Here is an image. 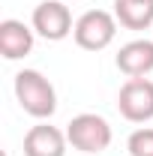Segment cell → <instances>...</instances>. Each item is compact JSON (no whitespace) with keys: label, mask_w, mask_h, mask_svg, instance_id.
I'll use <instances>...</instances> for the list:
<instances>
[{"label":"cell","mask_w":153,"mask_h":156,"mask_svg":"<svg viewBox=\"0 0 153 156\" xmlns=\"http://www.w3.org/2000/svg\"><path fill=\"white\" fill-rule=\"evenodd\" d=\"M117 69L129 78H144L153 72V39H132L120 45L117 51Z\"/></svg>","instance_id":"obj_8"},{"label":"cell","mask_w":153,"mask_h":156,"mask_svg":"<svg viewBox=\"0 0 153 156\" xmlns=\"http://www.w3.org/2000/svg\"><path fill=\"white\" fill-rule=\"evenodd\" d=\"M72 3H78V0H72Z\"/></svg>","instance_id":"obj_11"},{"label":"cell","mask_w":153,"mask_h":156,"mask_svg":"<svg viewBox=\"0 0 153 156\" xmlns=\"http://www.w3.org/2000/svg\"><path fill=\"white\" fill-rule=\"evenodd\" d=\"M30 27L36 30V36L48 39V42H60L75 30V21H72V12L63 0H42L33 9Z\"/></svg>","instance_id":"obj_4"},{"label":"cell","mask_w":153,"mask_h":156,"mask_svg":"<svg viewBox=\"0 0 153 156\" xmlns=\"http://www.w3.org/2000/svg\"><path fill=\"white\" fill-rule=\"evenodd\" d=\"M15 99L36 120H48L57 111V90L39 69H21L15 75Z\"/></svg>","instance_id":"obj_1"},{"label":"cell","mask_w":153,"mask_h":156,"mask_svg":"<svg viewBox=\"0 0 153 156\" xmlns=\"http://www.w3.org/2000/svg\"><path fill=\"white\" fill-rule=\"evenodd\" d=\"M66 147H69L66 132L45 120L30 126L24 135V156H66Z\"/></svg>","instance_id":"obj_6"},{"label":"cell","mask_w":153,"mask_h":156,"mask_svg":"<svg viewBox=\"0 0 153 156\" xmlns=\"http://www.w3.org/2000/svg\"><path fill=\"white\" fill-rule=\"evenodd\" d=\"M129 156H153V129H135L126 138Z\"/></svg>","instance_id":"obj_10"},{"label":"cell","mask_w":153,"mask_h":156,"mask_svg":"<svg viewBox=\"0 0 153 156\" xmlns=\"http://www.w3.org/2000/svg\"><path fill=\"white\" fill-rule=\"evenodd\" d=\"M33 42H36V30L27 27L18 18H6L0 21V54L6 60H21L33 51Z\"/></svg>","instance_id":"obj_7"},{"label":"cell","mask_w":153,"mask_h":156,"mask_svg":"<svg viewBox=\"0 0 153 156\" xmlns=\"http://www.w3.org/2000/svg\"><path fill=\"white\" fill-rule=\"evenodd\" d=\"M114 18L126 30L153 27V0H114Z\"/></svg>","instance_id":"obj_9"},{"label":"cell","mask_w":153,"mask_h":156,"mask_svg":"<svg viewBox=\"0 0 153 156\" xmlns=\"http://www.w3.org/2000/svg\"><path fill=\"white\" fill-rule=\"evenodd\" d=\"M117 111L129 123L153 120V81L150 78H129L117 93Z\"/></svg>","instance_id":"obj_5"},{"label":"cell","mask_w":153,"mask_h":156,"mask_svg":"<svg viewBox=\"0 0 153 156\" xmlns=\"http://www.w3.org/2000/svg\"><path fill=\"white\" fill-rule=\"evenodd\" d=\"M66 138H69V144L75 150H81V153H102V150L111 147L114 132H111V123L102 114L84 111V114H75L66 123Z\"/></svg>","instance_id":"obj_2"},{"label":"cell","mask_w":153,"mask_h":156,"mask_svg":"<svg viewBox=\"0 0 153 156\" xmlns=\"http://www.w3.org/2000/svg\"><path fill=\"white\" fill-rule=\"evenodd\" d=\"M75 45L84 51H102L108 48L117 36V18L114 12H105V9H87L81 18L75 21Z\"/></svg>","instance_id":"obj_3"}]
</instances>
